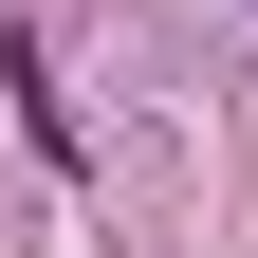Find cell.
<instances>
[{"mask_svg": "<svg viewBox=\"0 0 258 258\" xmlns=\"http://www.w3.org/2000/svg\"><path fill=\"white\" fill-rule=\"evenodd\" d=\"M0 111L37 129V166H55V184L92 166V148H74V111H55V55H37V37H0Z\"/></svg>", "mask_w": 258, "mask_h": 258, "instance_id": "6da1fadb", "label": "cell"}]
</instances>
